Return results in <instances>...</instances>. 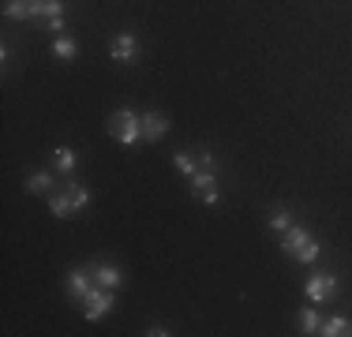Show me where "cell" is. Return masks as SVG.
Here are the masks:
<instances>
[{
  "mask_svg": "<svg viewBox=\"0 0 352 337\" xmlns=\"http://www.w3.org/2000/svg\"><path fill=\"white\" fill-rule=\"evenodd\" d=\"M4 15L8 19H49L53 30H64V4L60 0H8L4 4Z\"/></svg>",
  "mask_w": 352,
  "mask_h": 337,
  "instance_id": "6da1fadb",
  "label": "cell"
},
{
  "mask_svg": "<svg viewBox=\"0 0 352 337\" xmlns=\"http://www.w3.org/2000/svg\"><path fill=\"white\" fill-rule=\"evenodd\" d=\"M281 251L292 255L296 263H315L318 259V240L304 229V225H289V229L281 232Z\"/></svg>",
  "mask_w": 352,
  "mask_h": 337,
  "instance_id": "7a4b0ae2",
  "label": "cell"
},
{
  "mask_svg": "<svg viewBox=\"0 0 352 337\" xmlns=\"http://www.w3.org/2000/svg\"><path fill=\"white\" fill-rule=\"evenodd\" d=\"M142 116L131 113V109H116L113 116H109V135H113L116 142H124V146H135L142 139Z\"/></svg>",
  "mask_w": 352,
  "mask_h": 337,
  "instance_id": "3957f363",
  "label": "cell"
},
{
  "mask_svg": "<svg viewBox=\"0 0 352 337\" xmlns=\"http://www.w3.org/2000/svg\"><path fill=\"white\" fill-rule=\"evenodd\" d=\"M87 206H90V191L79 188V184H68L60 195L49 199V210H53V217H72L75 210H87Z\"/></svg>",
  "mask_w": 352,
  "mask_h": 337,
  "instance_id": "277c9868",
  "label": "cell"
},
{
  "mask_svg": "<svg viewBox=\"0 0 352 337\" xmlns=\"http://www.w3.org/2000/svg\"><path fill=\"white\" fill-rule=\"evenodd\" d=\"M79 303H82V315H87L90 323H98L102 315L113 311V289H102V285H98V289H90Z\"/></svg>",
  "mask_w": 352,
  "mask_h": 337,
  "instance_id": "5b68a950",
  "label": "cell"
},
{
  "mask_svg": "<svg viewBox=\"0 0 352 337\" xmlns=\"http://www.w3.org/2000/svg\"><path fill=\"white\" fill-rule=\"evenodd\" d=\"M304 292H307V300H311V303H330L333 296H338V277L315 274V277H307Z\"/></svg>",
  "mask_w": 352,
  "mask_h": 337,
  "instance_id": "8992f818",
  "label": "cell"
},
{
  "mask_svg": "<svg viewBox=\"0 0 352 337\" xmlns=\"http://www.w3.org/2000/svg\"><path fill=\"white\" fill-rule=\"evenodd\" d=\"M191 191H195L206 206H214V202H217V176H214V168L199 165L195 173H191Z\"/></svg>",
  "mask_w": 352,
  "mask_h": 337,
  "instance_id": "52a82bcc",
  "label": "cell"
},
{
  "mask_svg": "<svg viewBox=\"0 0 352 337\" xmlns=\"http://www.w3.org/2000/svg\"><path fill=\"white\" fill-rule=\"evenodd\" d=\"M135 49H139V41L131 38V34H116L113 45H109V56L120 61V64H128V61H135Z\"/></svg>",
  "mask_w": 352,
  "mask_h": 337,
  "instance_id": "ba28073f",
  "label": "cell"
},
{
  "mask_svg": "<svg viewBox=\"0 0 352 337\" xmlns=\"http://www.w3.org/2000/svg\"><path fill=\"white\" fill-rule=\"evenodd\" d=\"M142 139H146V142H154V139H162V135H165V128H169V120H165V116L162 113H142Z\"/></svg>",
  "mask_w": 352,
  "mask_h": 337,
  "instance_id": "9c48e42d",
  "label": "cell"
},
{
  "mask_svg": "<svg viewBox=\"0 0 352 337\" xmlns=\"http://www.w3.org/2000/svg\"><path fill=\"white\" fill-rule=\"evenodd\" d=\"M120 281H124V274H120V270H116L113 263L94 266V285H102V289H116Z\"/></svg>",
  "mask_w": 352,
  "mask_h": 337,
  "instance_id": "30bf717a",
  "label": "cell"
},
{
  "mask_svg": "<svg viewBox=\"0 0 352 337\" xmlns=\"http://www.w3.org/2000/svg\"><path fill=\"white\" fill-rule=\"evenodd\" d=\"M90 289H94V285H90V277L82 274V270H72V274H68V292H72V296H75V300H82Z\"/></svg>",
  "mask_w": 352,
  "mask_h": 337,
  "instance_id": "8fae6325",
  "label": "cell"
},
{
  "mask_svg": "<svg viewBox=\"0 0 352 337\" xmlns=\"http://www.w3.org/2000/svg\"><path fill=\"white\" fill-rule=\"evenodd\" d=\"M53 53L60 56V61H75V53H79V45L68 38V34H56L53 38Z\"/></svg>",
  "mask_w": 352,
  "mask_h": 337,
  "instance_id": "7c38bea8",
  "label": "cell"
},
{
  "mask_svg": "<svg viewBox=\"0 0 352 337\" xmlns=\"http://www.w3.org/2000/svg\"><path fill=\"white\" fill-rule=\"evenodd\" d=\"M53 162H56V173L68 176L72 168H75V150H72V146H56V150H53Z\"/></svg>",
  "mask_w": 352,
  "mask_h": 337,
  "instance_id": "4fadbf2b",
  "label": "cell"
},
{
  "mask_svg": "<svg viewBox=\"0 0 352 337\" xmlns=\"http://www.w3.org/2000/svg\"><path fill=\"white\" fill-rule=\"evenodd\" d=\"M300 330H304V334H322V318H318L315 307L300 311Z\"/></svg>",
  "mask_w": 352,
  "mask_h": 337,
  "instance_id": "5bb4252c",
  "label": "cell"
},
{
  "mask_svg": "<svg viewBox=\"0 0 352 337\" xmlns=\"http://www.w3.org/2000/svg\"><path fill=\"white\" fill-rule=\"evenodd\" d=\"M53 188V173H34L27 176V191H34V195H41V191Z\"/></svg>",
  "mask_w": 352,
  "mask_h": 337,
  "instance_id": "9a60e30c",
  "label": "cell"
},
{
  "mask_svg": "<svg viewBox=\"0 0 352 337\" xmlns=\"http://www.w3.org/2000/svg\"><path fill=\"white\" fill-rule=\"evenodd\" d=\"M341 334H349V318L333 315V318H326V323H322V337H341Z\"/></svg>",
  "mask_w": 352,
  "mask_h": 337,
  "instance_id": "2e32d148",
  "label": "cell"
},
{
  "mask_svg": "<svg viewBox=\"0 0 352 337\" xmlns=\"http://www.w3.org/2000/svg\"><path fill=\"white\" fill-rule=\"evenodd\" d=\"M176 168H180L184 176H191L199 168V157H191V154H176Z\"/></svg>",
  "mask_w": 352,
  "mask_h": 337,
  "instance_id": "e0dca14e",
  "label": "cell"
},
{
  "mask_svg": "<svg viewBox=\"0 0 352 337\" xmlns=\"http://www.w3.org/2000/svg\"><path fill=\"white\" fill-rule=\"evenodd\" d=\"M289 225H292V217L285 214V210H274V214H270V229H278V232H285V229H289Z\"/></svg>",
  "mask_w": 352,
  "mask_h": 337,
  "instance_id": "ac0fdd59",
  "label": "cell"
}]
</instances>
